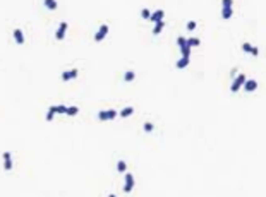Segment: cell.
Wrapping results in <instances>:
<instances>
[{
  "instance_id": "1",
  "label": "cell",
  "mask_w": 266,
  "mask_h": 197,
  "mask_svg": "<svg viewBox=\"0 0 266 197\" xmlns=\"http://www.w3.org/2000/svg\"><path fill=\"white\" fill-rule=\"evenodd\" d=\"M234 16V0H221V17L230 19Z\"/></svg>"
},
{
  "instance_id": "2",
  "label": "cell",
  "mask_w": 266,
  "mask_h": 197,
  "mask_svg": "<svg viewBox=\"0 0 266 197\" xmlns=\"http://www.w3.org/2000/svg\"><path fill=\"white\" fill-rule=\"evenodd\" d=\"M246 74H239V75H235L234 77V82H232V86H230V91L232 93H237V91L240 89V87L244 86V82H246Z\"/></svg>"
},
{
  "instance_id": "3",
  "label": "cell",
  "mask_w": 266,
  "mask_h": 197,
  "mask_svg": "<svg viewBox=\"0 0 266 197\" xmlns=\"http://www.w3.org/2000/svg\"><path fill=\"white\" fill-rule=\"evenodd\" d=\"M108 31H110L108 24H101V26H100V29L96 31V34H94V41H96V43L103 41V39H105V36L108 34Z\"/></svg>"
},
{
  "instance_id": "4",
  "label": "cell",
  "mask_w": 266,
  "mask_h": 197,
  "mask_svg": "<svg viewBox=\"0 0 266 197\" xmlns=\"http://www.w3.org/2000/svg\"><path fill=\"white\" fill-rule=\"evenodd\" d=\"M134 189V175L129 173V171H125V184H124V192L125 194H130Z\"/></svg>"
},
{
  "instance_id": "5",
  "label": "cell",
  "mask_w": 266,
  "mask_h": 197,
  "mask_svg": "<svg viewBox=\"0 0 266 197\" xmlns=\"http://www.w3.org/2000/svg\"><path fill=\"white\" fill-rule=\"evenodd\" d=\"M117 115H119V111H115V110H101L98 113V118L101 122H105V120H114Z\"/></svg>"
},
{
  "instance_id": "6",
  "label": "cell",
  "mask_w": 266,
  "mask_h": 197,
  "mask_svg": "<svg viewBox=\"0 0 266 197\" xmlns=\"http://www.w3.org/2000/svg\"><path fill=\"white\" fill-rule=\"evenodd\" d=\"M77 74H79L77 69H71V70L62 72V74H60V79H62L64 82H67V81H72V79H76V77H77Z\"/></svg>"
},
{
  "instance_id": "7",
  "label": "cell",
  "mask_w": 266,
  "mask_h": 197,
  "mask_svg": "<svg viewBox=\"0 0 266 197\" xmlns=\"http://www.w3.org/2000/svg\"><path fill=\"white\" fill-rule=\"evenodd\" d=\"M2 159H3V170H5V171H10V170H12L14 163H12V154H10L9 151H5V153L2 154Z\"/></svg>"
},
{
  "instance_id": "8",
  "label": "cell",
  "mask_w": 266,
  "mask_h": 197,
  "mask_svg": "<svg viewBox=\"0 0 266 197\" xmlns=\"http://www.w3.org/2000/svg\"><path fill=\"white\" fill-rule=\"evenodd\" d=\"M67 28H69V24L65 23V21H62V23H60V26L57 28L55 38H57V39H64V38H65V33H67Z\"/></svg>"
},
{
  "instance_id": "9",
  "label": "cell",
  "mask_w": 266,
  "mask_h": 197,
  "mask_svg": "<svg viewBox=\"0 0 266 197\" xmlns=\"http://www.w3.org/2000/svg\"><path fill=\"white\" fill-rule=\"evenodd\" d=\"M242 89L247 91V93H253V91H256V89H258V81H254V79H246Z\"/></svg>"
},
{
  "instance_id": "10",
  "label": "cell",
  "mask_w": 266,
  "mask_h": 197,
  "mask_svg": "<svg viewBox=\"0 0 266 197\" xmlns=\"http://www.w3.org/2000/svg\"><path fill=\"white\" fill-rule=\"evenodd\" d=\"M12 34H14V41L17 43V45H24V41H26V39H24V33H23V29H14L12 31Z\"/></svg>"
},
{
  "instance_id": "11",
  "label": "cell",
  "mask_w": 266,
  "mask_h": 197,
  "mask_svg": "<svg viewBox=\"0 0 266 197\" xmlns=\"http://www.w3.org/2000/svg\"><path fill=\"white\" fill-rule=\"evenodd\" d=\"M163 17H165V10L158 9V10H155V12H151L149 21H153V23H160V21H163Z\"/></svg>"
},
{
  "instance_id": "12",
  "label": "cell",
  "mask_w": 266,
  "mask_h": 197,
  "mask_svg": "<svg viewBox=\"0 0 266 197\" xmlns=\"http://www.w3.org/2000/svg\"><path fill=\"white\" fill-rule=\"evenodd\" d=\"M242 50H244L246 53H251V55H254V57L259 55V50H258L256 46H253L251 43H242Z\"/></svg>"
},
{
  "instance_id": "13",
  "label": "cell",
  "mask_w": 266,
  "mask_h": 197,
  "mask_svg": "<svg viewBox=\"0 0 266 197\" xmlns=\"http://www.w3.org/2000/svg\"><path fill=\"white\" fill-rule=\"evenodd\" d=\"M187 45H189V48H196V46L201 45V39L194 38V36H192V38H187Z\"/></svg>"
},
{
  "instance_id": "14",
  "label": "cell",
  "mask_w": 266,
  "mask_h": 197,
  "mask_svg": "<svg viewBox=\"0 0 266 197\" xmlns=\"http://www.w3.org/2000/svg\"><path fill=\"white\" fill-rule=\"evenodd\" d=\"M132 113H134V108H132V106H125L122 111H119V115L122 117V118H127V117H130Z\"/></svg>"
},
{
  "instance_id": "15",
  "label": "cell",
  "mask_w": 266,
  "mask_h": 197,
  "mask_svg": "<svg viewBox=\"0 0 266 197\" xmlns=\"http://www.w3.org/2000/svg\"><path fill=\"white\" fill-rule=\"evenodd\" d=\"M165 28V21H160V23H155V28H153V34H160Z\"/></svg>"
},
{
  "instance_id": "16",
  "label": "cell",
  "mask_w": 266,
  "mask_h": 197,
  "mask_svg": "<svg viewBox=\"0 0 266 197\" xmlns=\"http://www.w3.org/2000/svg\"><path fill=\"white\" fill-rule=\"evenodd\" d=\"M43 3H45V7H46V9H50V10H55L57 7H59L57 0H43Z\"/></svg>"
},
{
  "instance_id": "17",
  "label": "cell",
  "mask_w": 266,
  "mask_h": 197,
  "mask_svg": "<svg viewBox=\"0 0 266 197\" xmlns=\"http://www.w3.org/2000/svg\"><path fill=\"white\" fill-rule=\"evenodd\" d=\"M189 65V58H185V57H182V58H178L177 60V64H175V67L177 69H185Z\"/></svg>"
},
{
  "instance_id": "18",
  "label": "cell",
  "mask_w": 266,
  "mask_h": 197,
  "mask_svg": "<svg viewBox=\"0 0 266 197\" xmlns=\"http://www.w3.org/2000/svg\"><path fill=\"white\" fill-rule=\"evenodd\" d=\"M55 115H57V113H55V105H53V106H50V108H48V111H46V115H45L46 122H52L53 117H55Z\"/></svg>"
},
{
  "instance_id": "19",
  "label": "cell",
  "mask_w": 266,
  "mask_h": 197,
  "mask_svg": "<svg viewBox=\"0 0 266 197\" xmlns=\"http://www.w3.org/2000/svg\"><path fill=\"white\" fill-rule=\"evenodd\" d=\"M136 79V72L134 70H127L125 74H124V81L125 82H130V81H134Z\"/></svg>"
},
{
  "instance_id": "20",
  "label": "cell",
  "mask_w": 266,
  "mask_h": 197,
  "mask_svg": "<svg viewBox=\"0 0 266 197\" xmlns=\"http://www.w3.org/2000/svg\"><path fill=\"white\" fill-rule=\"evenodd\" d=\"M117 171H120V173H125L127 171V163L124 159H119L117 161Z\"/></svg>"
},
{
  "instance_id": "21",
  "label": "cell",
  "mask_w": 266,
  "mask_h": 197,
  "mask_svg": "<svg viewBox=\"0 0 266 197\" xmlns=\"http://www.w3.org/2000/svg\"><path fill=\"white\" fill-rule=\"evenodd\" d=\"M77 113H79V108H77V106H67V111H65V115L74 117V115H77Z\"/></svg>"
},
{
  "instance_id": "22",
  "label": "cell",
  "mask_w": 266,
  "mask_h": 197,
  "mask_svg": "<svg viewBox=\"0 0 266 197\" xmlns=\"http://www.w3.org/2000/svg\"><path fill=\"white\" fill-rule=\"evenodd\" d=\"M143 130H144V132H153V130H155V125H153L151 122H144Z\"/></svg>"
},
{
  "instance_id": "23",
  "label": "cell",
  "mask_w": 266,
  "mask_h": 197,
  "mask_svg": "<svg viewBox=\"0 0 266 197\" xmlns=\"http://www.w3.org/2000/svg\"><path fill=\"white\" fill-rule=\"evenodd\" d=\"M177 45H178V48L185 46V45H187V38H184V36H178V38H177Z\"/></svg>"
},
{
  "instance_id": "24",
  "label": "cell",
  "mask_w": 266,
  "mask_h": 197,
  "mask_svg": "<svg viewBox=\"0 0 266 197\" xmlns=\"http://www.w3.org/2000/svg\"><path fill=\"white\" fill-rule=\"evenodd\" d=\"M65 111H67V106H65V105H55V113H64L65 115Z\"/></svg>"
},
{
  "instance_id": "25",
  "label": "cell",
  "mask_w": 266,
  "mask_h": 197,
  "mask_svg": "<svg viewBox=\"0 0 266 197\" xmlns=\"http://www.w3.org/2000/svg\"><path fill=\"white\" fill-rule=\"evenodd\" d=\"M141 16H143V19H149V17H151V10H149V9H143V10H141Z\"/></svg>"
},
{
  "instance_id": "26",
  "label": "cell",
  "mask_w": 266,
  "mask_h": 197,
  "mask_svg": "<svg viewBox=\"0 0 266 197\" xmlns=\"http://www.w3.org/2000/svg\"><path fill=\"white\" fill-rule=\"evenodd\" d=\"M196 28H198V24H196V21H189V23H187V31H194Z\"/></svg>"
},
{
  "instance_id": "27",
  "label": "cell",
  "mask_w": 266,
  "mask_h": 197,
  "mask_svg": "<svg viewBox=\"0 0 266 197\" xmlns=\"http://www.w3.org/2000/svg\"><path fill=\"white\" fill-rule=\"evenodd\" d=\"M230 75H232V77H235V75H237V69H232V72H230Z\"/></svg>"
}]
</instances>
